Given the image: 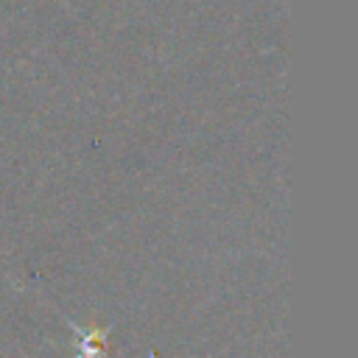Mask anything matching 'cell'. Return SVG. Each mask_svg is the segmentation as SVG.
Wrapping results in <instances>:
<instances>
[{"mask_svg":"<svg viewBox=\"0 0 358 358\" xmlns=\"http://www.w3.org/2000/svg\"><path fill=\"white\" fill-rule=\"evenodd\" d=\"M106 355V341H103V330H92L84 336L81 341V355L78 358H101Z\"/></svg>","mask_w":358,"mask_h":358,"instance_id":"cell-1","label":"cell"}]
</instances>
